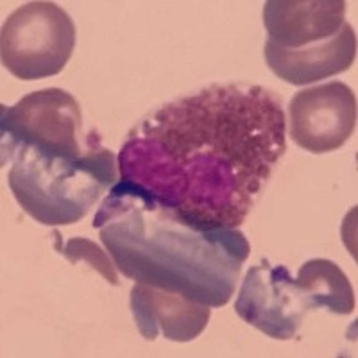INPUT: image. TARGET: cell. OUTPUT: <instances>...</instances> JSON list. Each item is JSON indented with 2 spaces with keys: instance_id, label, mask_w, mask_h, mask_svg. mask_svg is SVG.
I'll return each mask as SVG.
<instances>
[{
  "instance_id": "1",
  "label": "cell",
  "mask_w": 358,
  "mask_h": 358,
  "mask_svg": "<svg viewBox=\"0 0 358 358\" xmlns=\"http://www.w3.org/2000/svg\"><path fill=\"white\" fill-rule=\"evenodd\" d=\"M285 122L271 90L213 85L133 127L118 155L120 179L190 222L236 229L285 155Z\"/></svg>"
},
{
  "instance_id": "2",
  "label": "cell",
  "mask_w": 358,
  "mask_h": 358,
  "mask_svg": "<svg viewBox=\"0 0 358 358\" xmlns=\"http://www.w3.org/2000/svg\"><path fill=\"white\" fill-rule=\"evenodd\" d=\"M92 226L124 276L210 308L231 299L251 252L238 229L190 222L124 179L110 188Z\"/></svg>"
},
{
  "instance_id": "3",
  "label": "cell",
  "mask_w": 358,
  "mask_h": 358,
  "mask_svg": "<svg viewBox=\"0 0 358 358\" xmlns=\"http://www.w3.org/2000/svg\"><path fill=\"white\" fill-rule=\"evenodd\" d=\"M8 181L27 215L45 226H69L94 208L120 179L118 159L94 138L78 159L17 155L9 158Z\"/></svg>"
},
{
  "instance_id": "4",
  "label": "cell",
  "mask_w": 358,
  "mask_h": 358,
  "mask_svg": "<svg viewBox=\"0 0 358 358\" xmlns=\"http://www.w3.org/2000/svg\"><path fill=\"white\" fill-rule=\"evenodd\" d=\"M81 108L59 88L25 95L11 108L2 106V156L36 155L45 158L78 159L88 151L81 143Z\"/></svg>"
},
{
  "instance_id": "5",
  "label": "cell",
  "mask_w": 358,
  "mask_h": 358,
  "mask_svg": "<svg viewBox=\"0 0 358 358\" xmlns=\"http://www.w3.org/2000/svg\"><path fill=\"white\" fill-rule=\"evenodd\" d=\"M76 49V25L54 2H29L9 15L0 33L2 65L22 81L57 76Z\"/></svg>"
},
{
  "instance_id": "6",
  "label": "cell",
  "mask_w": 358,
  "mask_h": 358,
  "mask_svg": "<svg viewBox=\"0 0 358 358\" xmlns=\"http://www.w3.org/2000/svg\"><path fill=\"white\" fill-rule=\"evenodd\" d=\"M236 315L267 337L290 341L310 312L301 290L285 265L262 260L248 271L235 303Z\"/></svg>"
},
{
  "instance_id": "7",
  "label": "cell",
  "mask_w": 358,
  "mask_h": 358,
  "mask_svg": "<svg viewBox=\"0 0 358 358\" xmlns=\"http://www.w3.org/2000/svg\"><path fill=\"white\" fill-rule=\"evenodd\" d=\"M290 138L312 155L341 149L357 127V97L348 85L331 81L297 92L289 104Z\"/></svg>"
},
{
  "instance_id": "8",
  "label": "cell",
  "mask_w": 358,
  "mask_h": 358,
  "mask_svg": "<svg viewBox=\"0 0 358 358\" xmlns=\"http://www.w3.org/2000/svg\"><path fill=\"white\" fill-rule=\"evenodd\" d=\"M346 24L342 0H268L264 25L271 43L281 49H303L330 40Z\"/></svg>"
},
{
  "instance_id": "9",
  "label": "cell",
  "mask_w": 358,
  "mask_h": 358,
  "mask_svg": "<svg viewBox=\"0 0 358 358\" xmlns=\"http://www.w3.org/2000/svg\"><path fill=\"white\" fill-rule=\"evenodd\" d=\"M131 312L145 341L162 334L167 341L190 342L203 334L212 317L210 306L145 283H134L131 289Z\"/></svg>"
},
{
  "instance_id": "10",
  "label": "cell",
  "mask_w": 358,
  "mask_h": 358,
  "mask_svg": "<svg viewBox=\"0 0 358 358\" xmlns=\"http://www.w3.org/2000/svg\"><path fill=\"white\" fill-rule=\"evenodd\" d=\"M264 56L278 78L289 85L305 86L350 70L357 57V36L346 22L334 38L303 49H281L267 41Z\"/></svg>"
},
{
  "instance_id": "11",
  "label": "cell",
  "mask_w": 358,
  "mask_h": 358,
  "mask_svg": "<svg viewBox=\"0 0 358 358\" xmlns=\"http://www.w3.org/2000/svg\"><path fill=\"white\" fill-rule=\"evenodd\" d=\"M294 280L310 310L324 308L337 315H350L355 310L353 287L334 262L322 258L305 262Z\"/></svg>"
},
{
  "instance_id": "12",
  "label": "cell",
  "mask_w": 358,
  "mask_h": 358,
  "mask_svg": "<svg viewBox=\"0 0 358 358\" xmlns=\"http://www.w3.org/2000/svg\"><path fill=\"white\" fill-rule=\"evenodd\" d=\"M59 252H62L70 264L86 262V264L92 268H95L104 280L110 281L111 285H118V274L115 264L108 258L106 252L102 251L97 244L88 241V238H83V236H79V238L78 236H76V238H70Z\"/></svg>"
}]
</instances>
